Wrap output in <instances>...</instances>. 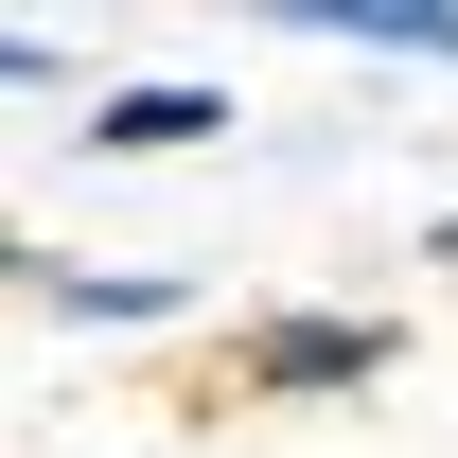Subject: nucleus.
<instances>
[{"label": "nucleus", "instance_id": "39448f33", "mask_svg": "<svg viewBox=\"0 0 458 458\" xmlns=\"http://www.w3.org/2000/svg\"><path fill=\"white\" fill-rule=\"evenodd\" d=\"M423 265H458V212H441V229H423Z\"/></svg>", "mask_w": 458, "mask_h": 458}, {"label": "nucleus", "instance_id": "20e7f679", "mask_svg": "<svg viewBox=\"0 0 458 458\" xmlns=\"http://www.w3.org/2000/svg\"><path fill=\"white\" fill-rule=\"evenodd\" d=\"M283 36L370 54V71H458V0H283Z\"/></svg>", "mask_w": 458, "mask_h": 458}, {"label": "nucleus", "instance_id": "7ed1b4c3", "mask_svg": "<svg viewBox=\"0 0 458 458\" xmlns=\"http://www.w3.org/2000/svg\"><path fill=\"white\" fill-rule=\"evenodd\" d=\"M18 300H36V318H89V335H159V318H194L176 265H89V247H18Z\"/></svg>", "mask_w": 458, "mask_h": 458}, {"label": "nucleus", "instance_id": "f257e3e1", "mask_svg": "<svg viewBox=\"0 0 458 458\" xmlns=\"http://www.w3.org/2000/svg\"><path fill=\"white\" fill-rule=\"evenodd\" d=\"M388 370H405V335L352 318V300H265L229 335V388L247 405H352V388H388Z\"/></svg>", "mask_w": 458, "mask_h": 458}, {"label": "nucleus", "instance_id": "f03ea898", "mask_svg": "<svg viewBox=\"0 0 458 458\" xmlns=\"http://www.w3.org/2000/svg\"><path fill=\"white\" fill-rule=\"evenodd\" d=\"M71 141H89V159H194V141H229V89H194V71H123V89L71 106Z\"/></svg>", "mask_w": 458, "mask_h": 458}]
</instances>
